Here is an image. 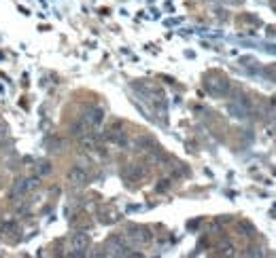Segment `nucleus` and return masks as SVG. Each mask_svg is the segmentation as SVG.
Segmentation results:
<instances>
[{
	"instance_id": "nucleus-1",
	"label": "nucleus",
	"mask_w": 276,
	"mask_h": 258,
	"mask_svg": "<svg viewBox=\"0 0 276 258\" xmlns=\"http://www.w3.org/2000/svg\"><path fill=\"white\" fill-rule=\"evenodd\" d=\"M126 239L132 247H145L153 241V235L149 229H145V226H130V229L124 233Z\"/></svg>"
},
{
	"instance_id": "nucleus-2",
	"label": "nucleus",
	"mask_w": 276,
	"mask_h": 258,
	"mask_svg": "<svg viewBox=\"0 0 276 258\" xmlns=\"http://www.w3.org/2000/svg\"><path fill=\"white\" fill-rule=\"evenodd\" d=\"M38 176H32V178H19L13 182L11 187V197L13 199H24L26 195H30L36 187H38Z\"/></svg>"
},
{
	"instance_id": "nucleus-3",
	"label": "nucleus",
	"mask_w": 276,
	"mask_h": 258,
	"mask_svg": "<svg viewBox=\"0 0 276 258\" xmlns=\"http://www.w3.org/2000/svg\"><path fill=\"white\" fill-rule=\"evenodd\" d=\"M81 119H83L91 129H98L102 123H104V110L98 108V106H91V108H87L83 112V115H81Z\"/></svg>"
},
{
	"instance_id": "nucleus-4",
	"label": "nucleus",
	"mask_w": 276,
	"mask_h": 258,
	"mask_svg": "<svg viewBox=\"0 0 276 258\" xmlns=\"http://www.w3.org/2000/svg\"><path fill=\"white\" fill-rule=\"evenodd\" d=\"M89 247V235L87 233H75L73 237H70V250H73L75 256H83L85 250Z\"/></svg>"
},
{
	"instance_id": "nucleus-5",
	"label": "nucleus",
	"mask_w": 276,
	"mask_h": 258,
	"mask_svg": "<svg viewBox=\"0 0 276 258\" xmlns=\"http://www.w3.org/2000/svg\"><path fill=\"white\" fill-rule=\"evenodd\" d=\"M68 182L73 184V187H85V184L89 182V174L85 167H81V165H75V167L68 169Z\"/></svg>"
},
{
	"instance_id": "nucleus-6",
	"label": "nucleus",
	"mask_w": 276,
	"mask_h": 258,
	"mask_svg": "<svg viewBox=\"0 0 276 258\" xmlns=\"http://www.w3.org/2000/svg\"><path fill=\"white\" fill-rule=\"evenodd\" d=\"M206 89L212 96H226L230 91V82L226 78H221V76H212V78L206 80Z\"/></svg>"
},
{
	"instance_id": "nucleus-7",
	"label": "nucleus",
	"mask_w": 276,
	"mask_h": 258,
	"mask_svg": "<svg viewBox=\"0 0 276 258\" xmlns=\"http://www.w3.org/2000/svg\"><path fill=\"white\" fill-rule=\"evenodd\" d=\"M228 110H230V115L236 117V119H247L249 117V106L244 104V102H240V100L232 102V104L228 106Z\"/></svg>"
},
{
	"instance_id": "nucleus-8",
	"label": "nucleus",
	"mask_w": 276,
	"mask_h": 258,
	"mask_svg": "<svg viewBox=\"0 0 276 258\" xmlns=\"http://www.w3.org/2000/svg\"><path fill=\"white\" fill-rule=\"evenodd\" d=\"M124 176H126L128 180H132V182H136V180H140L142 176H145V169H142L140 165H130Z\"/></svg>"
},
{
	"instance_id": "nucleus-9",
	"label": "nucleus",
	"mask_w": 276,
	"mask_h": 258,
	"mask_svg": "<svg viewBox=\"0 0 276 258\" xmlns=\"http://www.w3.org/2000/svg\"><path fill=\"white\" fill-rule=\"evenodd\" d=\"M89 131H94V129H91L83 119H79V121L75 123V125H73V136H75L77 140H79L81 136H85V133H89Z\"/></svg>"
},
{
	"instance_id": "nucleus-10",
	"label": "nucleus",
	"mask_w": 276,
	"mask_h": 258,
	"mask_svg": "<svg viewBox=\"0 0 276 258\" xmlns=\"http://www.w3.org/2000/svg\"><path fill=\"white\" fill-rule=\"evenodd\" d=\"M51 171H53V167H51V163H49V161H38V163H36V167H34V176L45 178V176H49Z\"/></svg>"
},
{
	"instance_id": "nucleus-11",
	"label": "nucleus",
	"mask_w": 276,
	"mask_h": 258,
	"mask_svg": "<svg viewBox=\"0 0 276 258\" xmlns=\"http://www.w3.org/2000/svg\"><path fill=\"white\" fill-rule=\"evenodd\" d=\"M221 254H223V256H232V254H234V245H232V243H223V245H221Z\"/></svg>"
}]
</instances>
